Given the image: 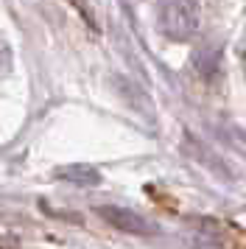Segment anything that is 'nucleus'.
<instances>
[{
    "instance_id": "f257e3e1",
    "label": "nucleus",
    "mask_w": 246,
    "mask_h": 249,
    "mask_svg": "<svg viewBox=\"0 0 246 249\" xmlns=\"http://www.w3.org/2000/svg\"><path fill=\"white\" fill-rule=\"evenodd\" d=\"M201 14L196 0H159L157 3V31L171 42H185L199 31Z\"/></svg>"
},
{
    "instance_id": "f03ea898",
    "label": "nucleus",
    "mask_w": 246,
    "mask_h": 249,
    "mask_svg": "<svg viewBox=\"0 0 246 249\" xmlns=\"http://www.w3.org/2000/svg\"><path fill=\"white\" fill-rule=\"evenodd\" d=\"M98 215L106 221V224L118 227V230H126V232H134V235H154L157 227L148 224L143 215L132 213V210H126V207H98Z\"/></svg>"
},
{
    "instance_id": "7ed1b4c3",
    "label": "nucleus",
    "mask_w": 246,
    "mask_h": 249,
    "mask_svg": "<svg viewBox=\"0 0 246 249\" xmlns=\"http://www.w3.org/2000/svg\"><path fill=\"white\" fill-rule=\"evenodd\" d=\"M56 177L62 182H73V185H98L101 174L92 165H65L56 171Z\"/></svg>"
},
{
    "instance_id": "20e7f679",
    "label": "nucleus",
    "mask_w": 246,
    "mask_h": 249,
    "mask_svg": "<svg viewBox=\"0 0 246 249\" xmlns=\"http://www.w3.org/2000/svg\"><path fill=\"white\" fill-rule=\"evenodd\" d=\"M11 73V48H9V42L0 36V81L6 79Z\"/></svg>"
},
{
    "instance_id": "39448f33",
    "label": "nucleus",
    "mask_w": 246,
    "mask_h": 249,
    "mask_svg": "<svg viewBox=\"0 0 246 249\" xmlns=\"http://www.w3.org/2000/svg\"><path fill=\"white\" fill-rule=\"evenodd\" d=\"M238 59H241L244 73H246V31H244V36H241V42H238Z\"/></svg>"
}]
</instances>
